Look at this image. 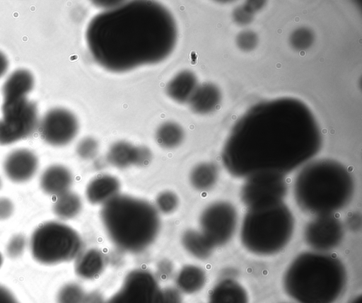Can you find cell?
<instances>
[{
  "label": "cell",
  "mask_w": 362,
  "mask_h": 303,
  "mask_svg": "<svg viewBox=\"0 0 362 303\" xmlns=\"http://www.w3.org/2000/svg\"><path fill=\"white\" fill-rule=\"evenodd\" d=\"M322 135L310 108L293 98L258 103L233 125L221 152L226 171L246 178L261 172L286 176L320 150Z\"/></svg>",
  "instance_id": "1"
},
{
  "label": "cell",
  "mask_w": 362,
  "mask_h": 303,
  "mask_svg": "<svg viewBox=\"0 0 362 303\" xmlns=\"http://www.w3.org/2000/svg\"><path fill=\"white\" fill-rule=\"evenodd\" d=\"M86 39L99 65L124 72L167 58L176 45L177 28L171 13L160 4L132 1L95 16Z\"/></svg>",
  "instance_id": "2"
},
{
  "label": "cell",
  "mask_w": 362,
  "mask_h": 303,
  "mask_svg": "<svg viewBox=\"0 0 362 303\" xmlns=\"http://www.w3.org/2000/svg\"><path fill=\"white\" fill-rule=\"evenodd\" d=\"M355 189L349 170L340 162L321 159L308 161L295 177L293 197L304 212L334 215L351 201Z\"/></svg>",
  "instance_id": "3"
},
{
  "label": "cell",
  "mask_w": 362,
  "mask_h": 303,
  "mask_svg": "<svg viewBox=\"0 0 362 303\" xmlns=\"http://www.w3.org/2000/svg\"><path fill=\"white\" fill-rule=\"evenodd\" d=\"M346 282V268L339 258L315 251L296 256L282 279L284 292L296 303H335Z\"/></svg>",
  "instance_id": "4"
},
{
  "label": "cell",
  "mask_w": 362,
  "mask_h": 303,
  "mask_svg": "<svg viewBox=\"0 0 362 303\" xmlns=\"http://www.w3.org/2000/svg\"><path fill=\"white\" fill-rule=\"evenodd\" d=\"M100 217L110 241L127 253L145 251L160 229L159 212L155 206L128 195L118 194L103 205Z\"/></svg>",
  "instance_id": "5"
},
{
  "label": "cell",
  "mask_w": 362,
  "mask_h": 303,
  "mask_svg": "<svg viewBox=\"0 0 362 303\" xmlns=\"http://www.w3.org/2000/svg\"><path fill=\"white\" fill-rule=\"evenodd\" d=\"M295 227L294 217L284 202L248 209L243 219L240 239L250 253L267 256L281 251L291 241Z\"/></svg>",
  "instance_id": "6"
},
{
  "label": "cell",
  "mask_w": 362,
  "mask_h": 303,
  "mask_svg": "<svg viewBox=\"0 0 362 303\" xmlns=\"http://www.w3.org/2000/svg\"><path fill=\"white\" fill-rule=\"evenodd\" d=\"M33 258L39 263L52 265L76 259L82 251V239L70 226L58 221L40 224L30 242Z\"/></svg>",
  "instance_id": "7"
},
{
  "label": "cell",
  "mask_w": 362,
  "mask_h": 303,
  "mask_svg": "<svg viewBox=\"0 0 362 303\" xmlns=\"http://www.w3.org/2000/svg\"><path fill=\"white\" fill-rule=\"evenodd\" d=\"M3 116L0 119V144L8 145L24 139L38 127V113L35 103L26 98L4 101Z\"/></svg>",
  "instance_id": "8"
},
{
  "label": "cell",
  "mask_w": 362,
  "mask_h": 303,
  "mask_svg": "<svg viewBox=\"0 0 362 303\" xmlns=\"http://www.w3.org/2000/svg\"><path fill=\"white\" fill-rule=\"evenodd\" d=\"M288 192L286 176L274 172H261L245 178L240 198L248 209L260 208L284 202Z\"/></svg>",
  "instance_id": "9"
},
{
  "label": "cell",
  "mask_w": 362,
  "mask_h": 303,
  "mask_svg": "<svg viewBox=\"0 0 362 303\" xmlns=\"http://www.w3.org/2000/svg\"><path fill=\"white\" fill-rule=\"evenodd\" d=\"M236 208L230 202L218 200L207 205L201 212L199 231L214 247L227 244L238 227Z\"/></svg>",
  "instance_id": "10"
},
{
  "label": "cell",
  "mask_w": 362,
  "mask_h": 303,
  "mask_svg": "<svg viewBox=\"0 0 362 303\" xmlns=\"http://www.w3.org/2000/svg\"><path fill=\"white\" fill-rule=\"evenodd\" d=\"M163 290L149 270L136 268L124 278L120 287L104 303H162Z\"/></svg>",
  "instance_id": "11"
},
{
  "label": "cell",
  "mask_w": 362,
  "mask_h": 303,
  "mask_svg": "<svg viewBox=\"0 0 362 303\" xmlns=\"http://www.w3.org/2000/svg\"><path fill=\"white\" fill-rule=\"evenodd\" d=\"M344 227L334 215L316 216L303 230L305 244L313 251L327 253L337 248L343 240Z\"/></svg>",
  "instance_id": "12"
},
{
  "label": "cell",
  "mask_w": 362,
  "mask_h": 303,
  "mask_svg": "<svg viewBox=\"0 0 362 303\" xmlns=\"http://www.w3.org/2000/svg\"><path fill=\"white\" fill-rule=\"evenodd\" d=\"M39 125L41 138L54 147L70 143L76 136L79 127L76 117L71 111L61 108L47 111Z\"/></svg>",
  "instance_id": "13"
},
{
  "label": "cell",
  "mask_w": 362,
  "mask_h": 303,
  "mask_svg": "<svg viewBox=\"0 0 362 303\" xmlns=\"http://www.w3.org/2000/svg\"><path fill=\"white\" fill-rule=\"evenodd\" d=\"M3 168L11 181L25 183L35 175L38 168V159L29 149H18L7 155Z\"/></svg>",
  "instance_id": "14"
},
{
  "label": "cell",
  "mask_w": 362,
  "mask_h": 303,
  "mask_svg": "<svg viewBox=\"0 0 362 303\" xmlns=\"http://www.w3.org/2000/svg\"><path fill=\"white\" fill-rule=\"evenodd\" d=\"M73 181L72 173L67 167L54 164L41 174L40 187L45 194L57 197L70 190Z\"/></svg>",
  "instance_id": "15"
},
{
  "label": "cell",
  "mask_w": 362,
  "mask_h": 303,
  "mask_svg": "<svg viewBox=\"0 0 362 303\" xmlns=\"http://www.w3.org/2000/svg\"><path fill=\"white\" fill-rule=\"evenodd\" d=\"M120 181L110 174H100L89 181L86 188L87 200L93 205H104L119 194Z\"/></svg>",
  "instance_id": "16"
},
{
  "label": "cell",
  "mask_w": 362,
  "mask_h": 303,
  "mask_svg": "<svg viewBox=\"0 0 362 303\" xmlns=\"http://www.w3.org/2000/svg\"><path fill=\"white\" fill-rule=\"evenodd\" d=\"M245 287L235 278H222L211 288L208 303H248Z\"/></svg>",
  "instance_id": "17"
},
{
  "label": "cell",
  "mask_w": 362,
  "mask_h": 303,
  "mask_svg": "<svg viewBox=\"0 0 362 303\" xmlns=\"http://www.w3.org/2000/svg\"><path fill=\"white\" fill-rule=\"evenodd\" d=\"M221 101L219 88L212 83H203L197 86L188 103L194 113L206 115L216 110Z\"/></svg>",
  "instance_id": "18"
},
{
  "label": "cell",
  "mask_w": 362,
  "mask_h": 303,
  "mask_svg": "<svg viewBox=\"0 0 362 303\" xmlns=\"http://www.w3.org/2000/svg\"><path fill=\"white\" fill-rule=\"evenodd\" d=\"M106 263L104 253L98 248H89L81 251L76 258V274L84 280H93L103 272Z\"/></svg>",
  "instance_id": "19"
},
{
  "label": "cell",
  "mask_w": 362,
  "mask_h": 303,
  "mask_svg": "<svg viewBox=\"0 0 362 303\" xmlns=\"http://www.w3.org/2000/svg\"><path fill=\"white\" fill-rule=\"evenodd\" d=\"M34 86L32 74L25 69H18L13 72L6 80L2 93L4 101L26 98Z\"/></svg>",
  "instance_id": "20"
},
{
  "label": "cell",
  "mask_w": 362,
  "mask_h": 303,
  "mask_svg": "<svg viewBox=\"0 0 362 303\" xmlns=\"http://www.w3.org/2000/svg\"><path fill=\"white\" fill-rule=\"evenodd\" d=\"M198 85L196 75L192 71L183 70L168 83L166 93L179 103H188Z\"/></svg>",
  "instance_id": "21"
},
{
  "label": "cell",
  "mask_w": 362,
  "mask_h": 303,
  "mask_svg": "<svg viewBox=\"0 0 362 303\" xmlns=\"http://www.w3.org/2000/svg\"><path fill=\"white\" fill-rule=\"evenodd\" d=\"M206 282L205 270L200 266L193 264L182 266L175 277V288L181 294H196L204 288Z\"/></svg>",
  "instance_id": "22"
},
{
  "label": "cell",
  "mask_w": 362,
  "mask_h": 303,
  "mask_svg": "<svg viewBox=\"0 0 362 303\" xmlns=\"http://www.w3.org/2000/svg\"><path fill=\"white\" fill-rule=\"evenodd\" d=\"M137 146L119 140L114 142L106 154L107 161L112 166L123 169L136 166Z\"/></svg>",
  "instance_id": "23"
},
{
  "label": "cell",
  "mask_w": 362,
  "mask_h": 303,
  "mask_svg": "<svg viewBox=\"0 0 362 303\" xmlns=\"http://www.w3.org/2000/svg\"><path fill=\"white\" fill-rule=\"evenodd\" d=\"M218 176V168L216 164L211 161L201 162L191 170L189 183L196 190L208 191L216 185Z\"/></svg>",
  "instance_id": "24"
},
{
  "label": "cell",
  "mask_w": 362,
  "mask_h": 303,
  "mask_svg": "<svg viewBox=\"0 0 362 303\" xmlns=\"http://www.w3.org/2000/svg\"><path fill=\"white\" fill-rule=\"evenodd\" d=\"M185 250L195 258L206 260L213 253L214 247L199 230L188 229L181 236Z\"/></svg>",
  "instance_id": "25"
},
{
  "label": "cell",
  "mask_w": 362,
  "mask_h": 303,
  "mask_svg": "<svg viewBox=\"0 0 362 303\" xmlns=\"http://www.w3.org/2000/svg\"><path fill=\"white\" fill-rule=\"evenodd\" d=\"M81 209L82 201L80 196L71 190L57 196L52 205L54 214L63 220L76 217Z\"/></svg>",
  "instance_id": "26"
},
{
  "label": "cell",
  "mask_w": 362,
  "mask_h": 303,
  "mask_svg": "<svg viewBox=\"0 0 362 303\" xmlns=\"http://www.w3.org/2000/svg\"><path fill=\"white\" fill-rule=\"evenodd\" d=\"M185 138L183 128L177 122L162 123L156 131V140L162 147L173 149L182 144Z\"/></svg>",
  "instance_id": "27"
},
{
  "label": "cell",
  "mask_w": 362,
  "mask_h": 303,
  "mask_svg": "<svg viewBox=\"0 0 362 303\" xmlns=\"http://www.w3.org/2000/svg\"><path fill=\"white\" fill-rule=\"evenodd\" d=\"M86 293L75 282H68L60 287L57 295V303H84Z\"/></svg>",
  "instance_id": "28"
},
{
  "label": "cell",
  "mask_w": 362,
  "mask_h": 303,
  "mask_svg": "<svg viewBox=\"0 0 362 303\" xmlns=\"http://www.w3.org/2000/svg\"><path fill=\"white\" fill-rule=\"evenodd\" d=\"M288 41L293 50L304 51L313 45L315 41V34L308 27H299L291 33Z\"/></svg>",
  "instance_id": "29"
},
{
  "label": "cell",
  "mask_w": 362,
  "mask_h": 303,
  "mask_svg": "<svg viewBox=\"0 0 362 303\" xmlns=\"http://www.w3.org/2000/svg\"><path fill=\"white\" fill-rule=\"evenodd\" d=\"M155 203V207L158 212L169 215L178 207L179 198L171 190H164L158 194Z\"/></svg>",
  "instance_id": "30"
},
{
  "label": "cell",
  "mask_w": 362,
  "mask_h": 303,
  "mask_svg": "<svg viewBox=\"0 0 362 303\" xmlns=\"http://www.w3.org/2000/svg\"><path fill=\"white\" fill-rule=\"evenodd\" d=\"M99 150L98 142L93 137H86L82 139L76 146L78 156L86 160L95 157Z\"/></svg>",
  "instance_id": "31"
},
{
  "label": "cell",
  "mask_w": 362,
  "mask_h": 303,
  "mask_svg": "<svg viewBox=\"0 0 362 303\" xmlns=\"http://www.w3.org/2000/svg\"><path fill=\"white\" fill-rule=\"evenodd\" d=\"M258 42L257 33L251 30H243L235 38L237 47L244 52H250L255 49Z\"/></svg>",
  "instance_id": "32"
},
{
  "label": "cell",
  "mask_w": 362,
  "mask_h": 303,
  "mask_svg": "<svg viewBox=\"0 0 362 303\" xmlns=\"http://www.w3.org/2000/svg\"><path fill=\"white\" fill-rule=\"evenodd\" d=\"M26 246V238L24 235L18 234L13 236L8 241L6 251L11 258H16L21 256Z\"/></svg>",
  "instance_id": "33"
},
{
  "label": "cell",
  "mask_w": 362,
  "mask_h": 303,
  "mask_svg": "<svg viewBox=\"0 0 362 303\" xmlns=\"http://www.w3.org/2000/svg\"><path fill=\"white\" fill-rule=\"evenodd\" d=\"M255 14L245 4L237 6L232 13L233 21L240 25H247L254 19Z\"/></svg>",
  "instance_id": "34"
},
{
  "label": "cell",
  "mask_w": 362,
  "mask_h": 303,
  "mask_svg": "<svg viewBox=\"0 0 362 303\" xmlns=\"http://www.w3.org/2000/svg\"><path fill=\"white\" fill-rule=\"evenodd\" d=\"M162 303H183L181 293L173 287L163 289Z\"/></svg>",
  "instance_id": "35"
},
{
  "label": "cell",
  "mask_w": 362,
  "mask_h": 303,
  "mask_svg": "<svg viewBox=\"0 0 362 303\" xmlns=\"http://www.w3.org/2000/svg\"><path fill=\"white\" fill-rule=\"evenodd\" d=\"M14 205L12 201L5 197L0 198V220L8 219L13 213Z\"/></svg>",
  "instance_id": "36"
},
{
  "label": "cell",
  "mask_w": 362,
  "mask_h": 303,
  "mask_svg": "<svg viewBox=\"0 0 362 303\" xmlns=\"http://www.w3.org/2000/svg\"><path fill=\"white\" fill-rule=\"evenodd\" d=\"M346 224L353 231H359L361 228V215L356 212H351L346 217Z\"/></svg>",
  "instance_id": "37"
},
{
  "label": "cell",
  "mask_w": 362,
  "mask_h": 303,
  "mask_svg": "<svg viewBox=\"0 0 362 303\" xmlns=\"http://www.w3.org/2000/svg\"><path fill=\"white\" fill-rule=\"evenodd\" d=\"M0 303H19L13 293L6 287L0 285Z\"/></svg>",
  "instance_id": "38"
},
{
  "label": "cell",
  "mask_w": 362,
  "mask_h": 303,
  "mask_svg": "<svg viewBox=\"0 0 362 303\" xmlns=\"http://www.w3.org/2000/svg\"><path fill=\"white\" fill-rule=\"evenodd\" d=\"M124 1H93V4L96 5L98 7L103 8L105 10L111 9L112 8L117 7V6L122 4Z\"/></svg>",
  "instance_id": "39"
},
{
  "label": "cell",
  "mask_w": 362,
  "mask_h": 303,
  "mask_svg": "<svg viewBox=\"0 0 362 303\" xmlns=\"http://www.w3.org/2000/svg\"><path fill=\"white\" fill-rule=\"evenodd\" d=\"M254 14L260 11L265 5L264 1H248L244 4Z\"/></svg>",
  "instance_id": "40"
},
{
  "label": "cell",
  "mask_w": 362,
  "mask_h": 303,
  "mask_svg": "<svg viewBox=\"0 0 362 303\" xmlns=\"http://www.w3.org/2000/svg\"><path fill=\"white\" fill-rule=\"evenodd\" d=\"M8 67V61L6 55L0 51V77L4 75Z\"/></svg>",
  "instance_id": "41"
},
{
  "label": "cell",
  "mask_w": 362,
  "mask_h": 303,
  "mask_svg": "<svg viewBox=\"0 0 362 303\" xmlns=\"http://www.w3.org/2000/svg\"><path fill=\"white\" fill-rule=\"evenodd\" d=\"M84 303H104V301L100 297L99 295H91L86 294Z\"/></svg>",
  "instance_id": "42"
},
{
  "label": "cell",
  "mask_w": 362,
  "mask_h": 303,
  "mask_svg": "<svg viewBox=\"0 0 362 303\" xmlns=\"http://www.w3.org/2000/svg\"><path fill=\"white\" fill-rule=\"evenodd\" d=\"M349 303H362L361 295L354 297L351 300L349 301Z\"/></svg>",
  "instance_id": "43"
},
{
  "label": "cell",
  "mask_w": 362,
  "mask_h": 303,
  "mask_svg": "<svg viewBox=\"0 0 362 303\" xmlns=\"http://www.w3.org/2000/svg\"><path fill=\"white\" fill-rule=\"evenodd\" d=\"M3 261H4V259H3L2 254L0 253V268L2 265Z\"/></svg>",
  "instance_id": "44"
},
{
  "label": "cell",
  "mask_w": 362,
  "mask_h": 303,
  "mask_svg": "<svg viewBox=\"0 0 362 303\" xmlns=\"http://www.w3.org/2000/svg\"><path fill=\"white\" fill-rule=\"evenodd\" d=\"M2 187V181H1V178H0V189Z\"/></svg>",
  "instance_id": "45"
}]
</instances>
